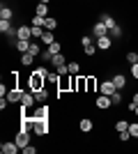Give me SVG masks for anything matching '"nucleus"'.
<instances>
[{
	"label": "nucleus",
	"mask_w": 138,
	"mask_h": 154,
	"mask_svg": "<svg viewBox=\"0 0 138 154\" xmlns=\"http://www.w3.org/2000/svg\"><path fill=\"white\" fill-rule=\"evenodd\" d=\"M46 76H48V71L41 67V69H35V74H32V92L35 90H39V88H44V81H46Z\"/></svg>",
	"instance_id": "obj_1"
},
{
	"label": "nucleus",
	"mask_w": 138,
	"mask_h": 154,
	"mask_svg": "<svg viewBox=\"0 0 138 154\" xmlns=\"http://www.w3.org/2000/svg\"><path fill=\"white\" fill-rule=\"evenodd\" d=\"M16 145H19L21 149L26 147V145H30V136H28V129H23V131H19V134H16Z\"/></svg>",
	"instance_id": "obj_2"
},
{
	"label": "nucleus",
	"mask_w": 138,
	"mask_h": 154,
	"mask_svg": "<svg viewBox=\"0 0 138 154\" xmlns=\"http://www.w3.org/2000/svg\"><path fill=\"white\" fill-rule=\"evenodd\" d=\"M111 106H113V101H111V97H108V94H99L97 97V108L106 110V108H111Z\"/></svg>",
	"instance_id": "obj_3"
},
{
	"label": "nucleus",
	"mask_w": 138,
	"mask_h": 154,
	"mask_svg": "<svg viewBox=\"0 0 138 154\" xmlns=\"http://www.w3.org/2000/svg\"><path fill=\"white\" fill-rule=\"evenodd\" d=\"M92 30H94V35H97V37H106V35H108V26H106L104 21H97Z\"/></svg>",
	"instance_id": "obj_4"
},
{
	"label": "nucleus",
	"mask_w": 138,
	"mask_h": 154,
	"mask_svg": "<svg viewBox=\"0 0 138 154\" xmlns=\"http://www.w3.org/2000/svg\"><path fill=\"white\" fill-rule=\"evenodd\" d=\"M99 90H101V94H108V97H111L118 88H115V83H113V81H104V83L99 85Z\"/></svg>",
	"instance_id": "obj_5"
},
{
	"label": "nucleus",
	"mask_w": 138,
	"mask_h": 154,
	"mask_svg": "<svg viewBox=\"0 0 138 154\" xmlns=\"http://www.w3.org/2000/svg\"><path fill=\"white\" fill-rule=\"evenodd\" d=\"M19 145H16V140H14V143H2V147H0V152H2V154H16V152H19Z\"/></svg>",
	"instance_id": "obj_6"
},
{
	"label": "nucleus",
	"mask_w": 138,
	"mask_h": 154,
	"mask_svg": "<svg viewBox=\"0 0 138 154\" xmlns=\"http://www.w3.org/2000/svg\"><path fill=\"white\" fill-rule=\"evenodd\" d=\"M101 21H104L106 26H108V30H113V32H115V35H120V28L115 26V19H113V16H108V14H104V16H101Z\"/></svg>",
	"instance_id": "obj_7"
},
{
	"label": "nucleus",
	"mask_w": 138,
	"mask_h": 154,
	"mask_svg": "<svg viewBox=\"0 0 138 154\" xmlns=\"http://www.w3.org/2000/svg\"><path fill=\"white\" fill-rule=\"evenodd\" d=\"M16 37H19V39H30V37H32V28L21 26L19 30H16Z\"/></svg>",
	"instance_id": "obj_8"
},
{
	"label": "nucleus",
	"mask_w": 138,
	"mask_h": 154,
	"mask_svg": "<svg viewBox=\"0 0 138 154\" xmlns=\"http://www.w3.org/2000/svg\"><path fill=\"white\" fill-rule=\"evenodd\" d=\"M35 101H37V99H35V94H32V92H23V99H21L23 108H30V106H32Z\"/></svg>",
	"instance_id": "obj_9"
},
{
	"label": "nucleus",
	"mask_w": 138,
	"mask_h": 154,
	"mask_svg": "<svg viewBox=\"0 0 138 154\" xmlns=\"http://www.w3.org/2000/svg\"><path fill=\"white\" fill-rule=\"evenodd\" d=\"M111 37H108V35H106V37H97V46L99 48H101V51H108V48H111Z\"/></svg>",
	"instance_id": "obj_10"
},
{
	"label": "nucleus",
	"mask_w": 138,
	"mask_h": 154,
	"mask_svg": "<svg viewBox=\"0 0 138 154\" xmlns=\"http://www.w3.org/2000/svg\"><path fill=\"white\" fill-rule=\"evenodd\" d=\"M7 99H9V103H16V101L23 99V92H21V90H9V92H7Z\"/></svg>",
	"instance_id": "obj_11"
},
{
	"label": "nucleus",
	"mask_w": 138,
	"mask_h": 154,
	"mask_svg": "<svg viewBox=\"0 0 138 154\" xmlns=\"http://www.w3.org/2000/svg\"><path fill=\"white\" fill-rule=\"evenodd\" d=\"M46 131H48V129H46V122H44V120H37V117H35V134L44 136Z\"/></svg>",
	"instance_id": "obj_12"
},
{
	"label": "nucleus",
	"mask_w": 138,
	"mask_h": 154,
	"mask_svg": "<svg viewBox=\"0 0 138 154\" xmlns=\"http://www.w3.org/2000/svg\"><path fill=\"white\" fill-rule=\"evenodd\" d=\"M111 81H113V83H115V88H118V90H122V88H124V85H127V78L122 76V74H115V76H113Z\"/></svg>",
	"instance_id": "obj_13"
},
{
	"label": "nucleus",
	"mask_w": 138,
	"mask_h": 154,
	"mask_svg": "<svg viewBox=\"0 0 138 154\" xmlns=\"http://www.w3.org/2000/svg\"><path fill=\"white\" fill-rule=\"evenodd\" d=\"M46 97H48V92L44 90V88H39V90H35V99H37V103H44Z\"/></svg>",
	"instance_id": "obj_14"
},
{
	"label": "nucleus",
	"mask_w": 138,
	"mask_h": 154,
	"mask_svg": "<svg viewBox=\"0 0 138 154\" xmlns=\"http://www.w3.org/2000/svg\"><path fill=\"white\" fill-rule=\"evenodd\" d=\"M16 48H19L21 53H28L30 51V42H28V39H19V42H16Z\"/></svg>",
	"instance_id": "obj_15"
},
{
	"label": "nucleus",
	"mask_w": 138,
	"mask_h": 154,
	"mask_svg": "<svg viewBox=\"0 0 138 154\" xmlns=\"http://www.w3.org/2000/svg\"><path fill=\"white\" fill-rule=\"evenodd\" d=\"M41 42H44V44H53V42H55V35H53V30H44V35H41Z\"/></svg>",
	"instance_id": "obj_16"
},
{
	"label": "nucleus",
	"mask_w": 138,
	"mask_h": 154,
	"mask_svg": "<svg viewBox=\"0 0 138 154\" xmlns=\"http://www.w3.org/2000/svg\"><path fill=\"white\" fill-rule=\"evenodd\" d=\"M35 14H37V16H48V5H46V2H39L37 9H35Z\"/></svg>",
	"instance_id": "obj_17"
},
{
	"label": "nucleus",
	"mask_w": 138,
	"mask_h": 154,
	"mask_svg": "<svg viewBox=\"0 0 138 154\" xmlns=\"http://www.w3.org/2000/svg\"><path fill=\"white\" fill-rule=\"evenodd\" d=\"M78 129L83 131V134H90V131H92V120H81Z\"/></svg>",
	"instance_id": "obj_18"
},
{
	"label": "nucleus",
	"mask_w": 138,
	"mask_h": 154,
	"mask_svg": "<svg viewBox=\"0 0 138 154\" xmlns=\"http://www.w3.org/2000/svg\"><path fill=\"white\" fill-rule=\"evenodd\" d=\"M51 62L55 64V67H65V55H62V53H55Z\"/></svg>",
	"instance_id": "obj_19"
},
{
	"label": "nucleus",
	"mask_w": 138,
	"mask_h": 154,
	"mask_svg": "<svg viewBox=\"0 0 138 154\" xmlns=\"http://www.w3.org/2000/svg\"><path fill=\"white\" fill-rule=\"evenodd\" d=\"M21 62L26 64V67H30V64L35 62V55L32 53H23V55H21Z\"/></svg>",
	"instance_id": "obj_20"
},
{
	"label": "nucleus",
	"mask_w": 138,
	"mask_h": 154,
	"mask_svg": "<svg viewBox=\"0 0 138 154\" xmlns=\"http://www.w3.org/2000/svg\"><path fill=\"white\" fill-rule=\"evenodd\" d=\"M44 28H46V30H55V28H58V21L46 16V19H44Z\"/></svg>",
	"instance_id": "obj_21"
},
{
	"label": "nucleus",
	"mask_w": 138,
	"mask_h": 154,
	"mask_svg": "<svg viewBox=\"0 0 138 154\" xmlns=\"http://www.w3.org/2000/svg\"><path fill=\"white\" fill-rule=\"evenodd\" d=\"M37 120H46V117H48V106H41V108H37Z\"/></svg>",
	"instance_id": "obj_22"
},
{
	"label": "nucleus",
	"mask_w": 138,
	"mask_h": 154,
	"mask_svg": "<svg viewBox=\"0 0 138 154\" xmlns=\"http://www.w3.org/2000/svg\"><path fill=\"white\" fill-rule=\"evenodd\" d=\"M127 129H129V122H124V120H120V122H115V131H127Z\"/></svg>",
	"instance_id": "obj_23"
},
{
	"label": "nucleus",
	"mask_w": 138,
	"mask_h": 154,
	"mask_svg": "<svg viewBox=\"0 0 138 154\" xmlns=\"http://www.w3.org/2000/svg\"><path fill=\"white\" fill-rule=\"evenodd\" d=\"M67 69H69V74H78V71H81V64L78 62H69V64H67Z\"/></svg>",
	"instance_id": "obj_24"
},
{
	"label": "nucleus",
	"mask_w": 138,
	"mask_h": 154,
	"mask_svg": "<svg viewBox=\"0 0 138 154\" xmlns=\"http://www.w3.org/2000/svg\"><path fill=\"white\" fill-rule=\"evenodd\" d=\"M48 51H51L53 55H55V53H60V51H62V46H60V42H53V44H48Z\"/></svg>",
	"instance_id": "obj_25"
},
{
	"label": "nucleus",
	"mask_w": 138,
	"mask_h": 154,
	"mask_svg": "<svg viewBox=\"0 0 138 154\" xmlns=\"http://www.w3.org/2000/svg\"><path fill=\"white\" fill-rule=\"evenodd\" d=\"M0 19H12V9H9V7H2V9H0Z\"/></svg>",
	"instance_id": "obj_26"
},
{
	"label": "nucleus",
	"mask_w": 138,
	"mask_h": 154,
	"mask_svg": "<svg viewBox=\"0 0 138 154\" xmlns=\"http://www.w3.org/2000/svg\"><path fill=\"white\" fill-rule=\"evenodd\" d=\"M83 51H85V55H94V53H97V46L87 44V46H83Z\"/></svg>",
	"instance_id": "obj_27"
},
{
	"label": "nucleus",
	"mask_w": 138,
	"mask_h": 154,
	"mask_svg": "<svg viewBox=\"0 0 138 154\" xmlns=\"http://www.w3.org/2000/svg\"><path fill=\"white\" fill-rule=\"evenodd\" d=\"M111 101H113V106H118V103L122 101V94H120V92L115 90V92H113V94H111Z\"/></svg>",
	"instance_id": "obj_28"
},
{
	"label": "nucleus",
	"mask_w": 138,
	"mask_h": 154,
	"mask_svg": "<svg viewBox=\"0 0 138 154\" xmlns=\"http://www.w3.org/2000/svg\"><path fill=\"white\" fill-rule=\"evenodd\" d=\"M127 60H129V64H136L138 62V53H127Z\"/></svg>",
	"instance_id": "obj_29"
},
{
	"label": "nucleus",
	"mask_w": 138,
	"mask_h": 154,
	"mask_svg": "<svg viewBox=\"0 0 138 154\" xmlns=\"http://www.w3.org/2000/svg\"><path fill=\"white\" fill-rule=\"evenodd\" d=\"M32 28V37H41L44 32H41V26H30Z\"/></svg>",
	"instance_id": "obj_30"
},
{
	"label": "nucleus",
	"mask_w": 138,
	"mask_h": 154,
	"mask_svg": "<svg viewBox=\"0 0 138 154\" xmlns=\"http://www.w3.org/2000/svg\"><path fill=\"white\" fill-rule=\"evenodd\" d=\"M129 134L133 136V138H138V124L133 122V124H129Z\"/></svg>",
	"instance_id": "obj_31"
},
{
	"label": "nucleus",
	"mask_w": 138,
	"mask_h": 154,
	"mask_svg": "<svg viewBox=\"0 0 138 154\" xmlns=\"http://www.w3.org/2000/svg\"><path fill=\"white\" fill-rule=\"evenodd\" d=\"M129 138H131V134H129V129H127V131H120V140H122V143H127Z\"/></svg>",
	"instance_id": "obj_32"
},
{
	"label": "nucleus",
	"mask_w": 138,
	"mask_h": 154,
	"mask_svg": "<svg viewBox=\"0 0 138 154\" xmlns=\"http://www.w3.org/2000/svg\"><path fill=\"white\" fill-rule=\"evenodd\" d=\"M7 30H9V21L2 19V21H0V32H7Z\"/></svg>",
	"instance_id": "obj_33"
},
{
	"label": "nucleus",
	"mask_w": 138,
	"mask_h": 154,
	"mask_svg": "<svg viewBox=\"0 0 138 154\" xmlns=\"http://www.w3.org/2000/svg\"><path fill=\"white\" fill-rule=\"evenodd\" d=\"M28 53H32V55H39V53H41V48H39L37 44H30V51H28Z\"/></svg>",
	"instance_id": "obj_34"
},
{
	"label": "nucleus",
	"mask_w": 138,
	"mask_h": 154,
	"mask_svg": "<svg viewBox=\"0 0 138 154\" xmlns=\"http://www.w3.org/2000/svg\"><path fill=\"white\" fill-rule=\"evenodd\" d=\"M44 19H46V16H35V19H32V26H44Z\"/></svg>",
	"instance_id": "obj_35"
},
{
	"label": "nucleus",
	"mask_w": 138,
	"mask_h": 154,
	"mask_svg": "<svg viewBox=\"0 0 138 154\" xmlns=\"http://www.w3.org/2000/svg\"><path fill=\"white\" fill-rule=\"evenodd\" d=\"M23 152H26V154H35V152H37V147H32V145H26V147H23Z\"/></svg>",
	"instance_id": "obj_36"
},
{
	"label": "nucleus",
	"mask_w": 138,
	"mask_h": 154,
	"mask_svg": "<svg viewBox=\"0 0 138 154\" xmlns=\"http://www.w3.org/2000/svg\"><path fill=\"white\" fill-rule=\"evenodd\" d=\"M7 103H9V99L2 97V99H0V110H7Z\"/></svg>",
	"instance_id": "obj_37"
},
{
	"label": "nucleus",
	"mask_w": 138,
	"mask_h": 154,
	"mask_svg": "<svg viewBox=\"0 0 138 154\" xmlns=\"http://www.w3.org/2000/svg\"><path fill=\"white\" fill-rule=\"evenodd\" d=\"M81 44L87 46V44H94V42H92V37H81Z\"/></svg>",
	"instance_id": "obj_38"
},
{
	"label": "nucleus",
	"mask_w": 138,
	"mask_h": 154,
	"mask_svg": "<svg viewBox=\"0 0 138 154\" xmlns=\"http://www.w3.org/2000/svg\"><path fill=\"white\" fill-rule=\"evenodd\" d=\"M85 85H87V90H94V78H87Z\"/></svg>",
	"instance_id": "obj_39"
},
{
	"label": "nucleus",
	"mask_w": 138,
	"mask_h": 154,
	"mask_svg": "<svg viewBox=\"0 0 138 154\" xmlns=\"http://www.w3.org/2000/svg\"><path fill=\"white\" fill-rule=\"evenodd\" d=\"M58 74H60V76H65V74H69V69H67V64H65V67H58Z\"/></svg>",
	"instance_id": "obj_40"
},
{
	"label": "nucleus",
	"mask_w": 138,
	"mask_h": 154,
	"mask_svg": "<svg viewBox=\"0 0 138 154\" xmlns=\"http://www.w3.org/2000/svg\"><path fill=\"white\" fill-rule=\"evenodd\" d=\"M131 74H133V78H138V62L131 64Z\"/></svg>",
	"instance_id": "obj_41"
},
{
	"label": "nucleus",
	"mask_w": 138,
	"mask_h": 154,
	"mask_svg": "<svg viewBox=\"0 0 138 154\" xmlns=\"http://www.w3.org/2000/svg\"><path fill=\"white\" fill-rule=\"evenodd\" d=\"M131 103H133V106H138V92L133 94V101H131Z\"/></svg>",
	"instance_id": "obj_42"
},
{
	"label": "nucleus",
	"mask_w": 138,
	"mask_h": 154,
	"mask_svg": "<svg viewBox=\"0 0 138 154\" xmlns=\"http://www.w3.org/2000/svg\"><path fill=\"white\" fill-rule=\"evenodd\" d=\"M133 113H136V115H138V106H136V108H133Z\"/></svg>",
	"instance_id": "obj_43"
},
{
	"label": "nucleus",
	"mask_w": 138,
	"mask_h": 154,
	"mask_svg": "<svg viewBox=\"0 0 138 154\" xmlns=\"http://www.w3.org/2000/svg\"><path fill=\"white\" fill-rule=\"evenodd\" d=\"M41 2H46V5H48V2H51V0H41Z\"/></svg>",
	"instance_id": "obj_44"
}]
</instances>
